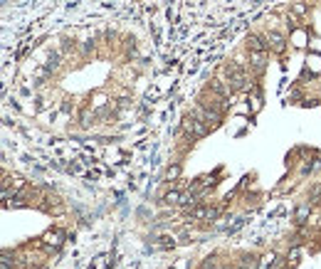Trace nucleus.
<instances>
[{"instance_id": "nucleus-10", "label": "nucleus", "mask_w": 321, "mask_h": 269, "mask_svg": "<svg viewBox=\"0 0 321 269\" xmlns=\"http://www.w3.org/2000/svg\"><path fill=\"white\" fill-rule=\"evenodd\" d=\"M59 242H62V232H49L47 235V245L49 247H59Z\"/></svg>"}, {"instance_id": "nucleus-2", "label": "nucleus", "mask_w": 321, "mask_h": 269, "mask_svg": "<svg viewBox=\"0 0 321 269\" xmlns=\"http://www.w3.org/2000/svg\"><path fill=\"white\" fill-rule=\"evenodd\" d=\"M190 114H196V116H198L205 126H210V128H213V126H218V123H220V119H222V111L210 109V106H205V104H200V101H198L196 106H193V111H190Z\"/></svg>"}, {"instance_id": "nucleus-3", "label": "nucleus", "mask_w": 321, "mask_h": 269, "mask_svg": "<svg viewBox=\"0 0 321 269\" xmlns=\"http://www.w3.org/2000/svg\"><path fill=\"white\" fill-rule=\"evenodd\" d=\"M210 89H213L215 94L225 97V99H230V97L235 94V89L227 84V79H213V82H210Z\"/></svg>"}, {"instance_id": "nucleus-9", "label": "nucleus", "mask_w": 321, "mask_h": 269, "mask_svg": "<svg viewBox=\"0 0 321 269\" xmlns=\"http://www.w3.org/2000/svg\"><path fill=\"white\" fill-rule=\"evenodd\" d=\"M180 197H183V193H178V190H171V193H166V203L168 205H180Z\"/></svg>"}, {"instance_id": "nucleus-11", "label": "nucleus", "mask_w": 321, "mask_h": 269, "mask_svg": "<svg viewBox=\"0 0 321 269\" xmlns=\"http://www.w3.org/2000/svg\"><path fill=\"white\" fill-rule=\"evenodd\" d=\"M178 175H180V168H178V166L168 168V180H173V178H178Z\"/></svg>"}, {"instance_id": "nucleus-12", "label": "nucleus", "mask_w": 321, "mask_h": 269, "mask_svg": "<svg viewBox=\"0 0 321 269\" xmlns=\"http://www.w3.org/2000/svg\"><path fill=\"white\" fill-rule=\"evenodd\" d=\"M299 254H301V249H299V247H294V249L289 252V257H287V259H292V262H296V259H299Z\"/></svg>"}, {"instance_id": "nucleus-13", "label": "nucleus", "mask_w": 321, "mask_h": 269, "mask_svg": "<svg viewBox=\"0 0 321 269\" xmlns=\"http://www.w3.org/2000/svg\"><path fill=\"white\" fill-rule=\"evenodd\" d=\"M294 13H296V15H304L306 8H304V5H294Z\"/></svg>"}, {"instance_id": "nucleus-7", "label": "nucleus", "mask_w": 321, "mask_h": 269, "mask_svg": "<svg viewBox=\"0 0 321 269\" xmlns=\"http://www.w3.org/2000/svg\"><path fill=\"white\" fill-rule=\"evenodd\" d=\"M277 262V254L274 252H267L260 257V262H257V269H272V264Z\"/></svg>"}, {"instance_id": "nucleus-4", "label": "nucleus", "mask_w": 321, "mask_h": 269, "mask_svg": "<svg viewBox=\"0 0 321 269\" xmlns=\"http://www.w3.org/2000/svg\"><path fill=\"white\" fill-rule=\"evenodd\" d=\"M247 49L249 52H267V37H260V35H249L247 37Z\"/></svg>"}, {"instance_id": "nucleus-8", "label": "nucleus", "mask_w": 321, "mask_h": 269, "mask_svg": "<svg viewBox=\"0 0 321 269\" xmlns=\"http://www.w3.org/2000/svg\"><path fill=\"white\" fill-rule=\"evenodd\" d=\"M309 215H311V208H309V205H299L294 218H296V222L301 225V222H306V218H309Z\"/></svg>"}, {"instance_id": "nucleus-1", "label": "nucleus", "mask_w": 321, "mask_h": 269, "mask_svg": "<svg viewBox=\"0 0 321 269\" xmlns=\"http://www.w3.org/2000/svg\"><path fill=\"white\" fill-rule=\"evenodd\" d=\"M180 126H183V131L188 133L190 139H203V136H208V128H210V126H205L196 114L183 116V123H180Z\"/></svg>"}, {"instance_id": "nucleus-6", "label": "nucleus", "mask_w": 321, "mask_h": 269, "mask_svg": "<svg viewBox=\"0 0 321 269\" xmlns=\"http://www.w3.org/2000/svg\"><path fill=\"white\" fill-rule=\"evenodd\" d=\"M265 57H267V52H249V64L254 67L257 72L265 70Z\"/></svg>"}, {"instance_id": "nucleus-5", "label": "nucleus", "mask_w": 321, "mask_h": 269, "mask_svg": "<svg viewBox=\"0 0 321 269\" xmlns=\"http://www.w3.org/2000/svg\"><path fill=\"white\" fill-rule=\"evenodd\" d=\"M265 37H267V47H270V49H274V52H284L287 42H284V37H282L279 32H267Z\"/></svg>"}]
</instances>
